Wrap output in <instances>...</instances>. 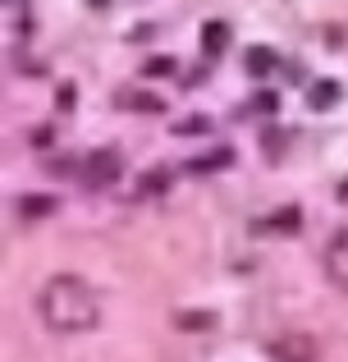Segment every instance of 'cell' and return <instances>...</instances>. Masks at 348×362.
Segmentation results:
<instances>
[{
	"label": "cell",
	"instance_id": "6da1fadb",
	"mask_svg": "<svg viewBox=\"0 0 348 362\" xmlns=\"http://www.w3.org/2000/svg\"><path fill=\"white\" fill-rule=\"evenodd\" d=\"M37 312L55 335H88L101 321V298L78 275H51L37 293Z\"/></svg>",
	"mask_w": 348,
	"mask_h": 362
},
{
	"label": "cell",
	"instance_id": "7a4b0ae2",
	"mask_svg": "<svg viewBox=\"0 0 348 362\" xmlns=\"http://www.w3.org/2000/svg\"><path fill=\"white\" fill-rule=\"evenodd\" d=\"M266 358L270 362H316L321 358V339L307 330H275L266 339Z\"/></svg>",
	"mask_w": 348,
	"mask_h": 362
},
{
	"label": "cell",
	"instance_id": "3957f363",
	"mask_svg": "<svg viewBox=\"0 0 348 362\" xmlns=\"http://www.w3.org/2000/svg\"><path fill=\"white\" fill-rule=\"evenodd\" d=\"M83 179H88L92 188H106V184H115L119 175H124V156H119L115 147H97V151H88L83 156Z\"/></svg>",
	"mask_w": 348,
	"mask_h": 362
},
{
	"label": "cell",
	"instance_id": "277c9868",
	"mask_svg": "<svg viewBox=\"0 0 348 362\" xmlns=\"http://www.w3.org/2000/svg\"><path fill=\"white\" fill-rule=\"evenodd\" d=\"M321 266H325V280H330L335 289H344V293H348V230L330 234V243H325V257H321Z\"/></svg>",
	"mask_w": 348,
	"mask_h": 362
},
{
	"label": "cell",
	"instance_id": "5b68a950",
	"mask_svg": "<svg viewBox=\"0 0 348 362\" xmlns=\"http://www.w3.org/2000/svg\"><path fill=\"white\" fill-rule=\"evenodd\" d=\"M220 326V317L215 312H174V330H184V335H206V330Z\"/></svg>",
	"mask_w": 348,
	"mask_h": 362
},
{
	"label": "cell",
	"instance_id": "8992f818",
	"mask_svg": "<svg viewBox=\"0 0 348 362\" xmlns=\"http://www.w3.org/2000/svg\"><path fill=\"white\" fill-rule=\"evenodd\" d=\"M60 211V202H55L51 193H28V197H18V216L23 221H42V216H55Z\"/></svg>",
	"mask_w": 348,
	"mask_h": 362
},
{
	"label": "cell",
	"instance_id": "52a82bcc",
	"mask_svg": "<svg viewBox=\"0 0 348 362\" xmlns=\"http://www.w3.org/2000/svg\"><path fill=\"white\" fill-rule=\"evenodd\" d=\"M261 230H270V234H294V230H303V211L298 206H284V211H275Z\"/></svg>",
	"mask_w": 348,
	"mask_h": 362
},
{
	"label": "cell",
	"instance_id": "ba28073f",
	"mask_svg": "<svg viewBox=\"0 0 348 362\" xmlns=\"http://www.w3.org/2000/svg\"><path fill=\"white\" fill-rule=\"evenodd\" d=\"M119 101H124V106H133L138 115H156V110H165L161 97H147V92H119Z\"/></svg>",
	"mask_w": 348,
	"mask_h": 362
},
{
	"label": "cell",
	"instance_id": "9c48e42d",
	"mask_svg": "<svg viewBox=\"0 0 348 362\" xmlns=\"http://www.w3.org/2000/svg\"><path fill=\"white\" fill-rule=\"evenodd\" d=\"M224 42H229V28H224V23H206V51L215 55Z\"/></svg>",
	"mask_w": 348,
	"mask_h": 362
},
{
	"label": "cell",
	"instance_id": "30bf717a",
	"mask_svg": "<svg viewBox=\"0 0 348 362\" xmlns=\"http://www.w3.org/2000/svg\"><path fill=\"white\" fill-rule=\"evenodd\" d=\"M138 184H143V188H138V197H143V193H161V188H165V170H147Z\"/></svg>",
	"mask_w": 348,
	"mask_h": 362
},
{
	"label": "cell",
	"instance_id": "8fae6325",
	"mask_svg": "<svg viewBox=\"0 0 348 362\" xmlns=\"http://www.w3.org/2000/svg\"><path fill=\"white\" fill-rule=\"evenodd\" d=\"M330 101H340V88H335V83H316L312 88V106H330Z\"/></svg>",
	"mask_w": 348,
	"mask_h": 362
},
{
	"label": "cell",
	"instance_id": "7c38bea8",
	"mask_svg": "<svg viewBox=\"0 0 348 362\" xmlns=\"http://www.w3.org/2000/svg\"><path fill=\"white\" fill-rule=\"evenodd\" d=\"M270 64H275V51H248V69H270Z\"/></svg>",
	"mask_w": 348,
	"mask_h": 362
},
{
	"label": "cell",
	"instance_id": "4fadbf2b",
	"mask_svg": "<svg viewBox=\"0 0 348 362\" xmlns=\"http://www.w3.org/2000/svg\"><path fill=\"white\" fill-rule=\"evenodd\" d=\"M170 69H174L170 55H156V60H147V74H170Z\"/></svg>",
	"mask_w": 348,
	"mask_h": 362
},
{
	"label": "cell",
	"instance_id": "5bb4252c",
	"mask_svg": "<svg viewBox=\"0 0 348 362\" xmlns=\"http://www.w3.org/2000/svg\"><path fill=\"white\" fill-rule=\"evenodd\" d=\"M174 129H179V133H202V129H206V119H179Z\"/></svg>",
	"mask_w": 348,
	"mask_h": 362
}]
</instances>
